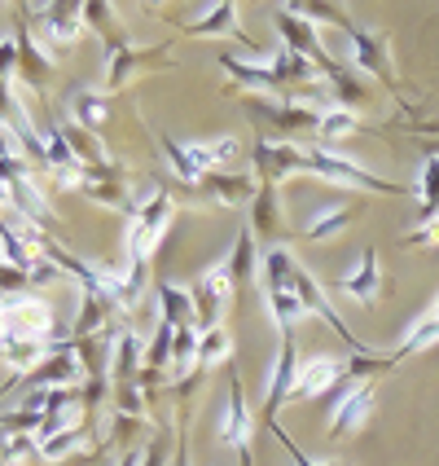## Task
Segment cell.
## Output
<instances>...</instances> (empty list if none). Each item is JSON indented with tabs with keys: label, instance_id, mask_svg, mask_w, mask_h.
Listing matches in <instances>:
<instances>
[{
	"label": "cell",
	"instance_id": "1",
	"mask_svg": "<svg viewBox=\"0 0 439 466\" xmlns=\"http://www.w3.org/2000/svg\"><path fill=\"white\" fill-rule=\"evenodd\" d=\"M439 339V304L422 321H417L414 330H409V339H404V352H417V348H426V343H435Z\"/></svg>",
	"mask_w": 439,
	"mask_h": 466
}]
</instances>
